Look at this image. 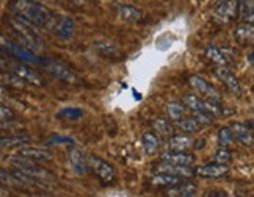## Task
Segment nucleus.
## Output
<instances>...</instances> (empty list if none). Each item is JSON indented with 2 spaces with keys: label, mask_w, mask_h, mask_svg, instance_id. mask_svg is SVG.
<instances>
[{
  "label": "nucleus",
  "mask_w": 254,
  "mask_h": 197,
  "mask_svg": "<svg viewBox=\"0 0 254 197\" xmlns=\"http://www.w3.org/2000/svg\"><path fill=\"white\" fill-rule=\"evenodd\" d=\"M9 9L16 19L35 27L36 30L52 32L58 25V22H55V14L41 3L17 0V2H9Z\"/></svg>",
  "instance_id": "f257e3e1"
},
{
  "label": "nucleus",
  "mask_w": 254,
  "mask_h": 197,
  "mask_svg": "<svg viewBox=\"0 0 254 197\" xmlns=\"http://www.w3.org/2000/svg\"><path fill=\"white\" fill-rule=\"evenodd\" d=\"M9 25H11V30L16 35V38L21 41L22 47L28 49V50H33V52H40L43 49V39L38 33V30L35 27L24 24L22 21H19L16 17H9L8 19Z\"/></svg>",
  "instance_id": "f03ea898"
},
{
  "label": "nucleus",
  "mask_w": 254,
  "mask_h": 197,
  "mask_svg": "<svg viewBox=\"0 0 254 197\" xmlns=\"http://www.w3.org/2000/svg\"><path fill=\"white\" fill-rule=\"evenodd\" d=\"M9 163H11L16 167V171H21L25 175L32 177V179H35V180L40 182L41 185H44L46 188H49L51 183H52V180H54V175L51 172H47L44 167H41L36 161L24 158V156H19L17 153L9 158Z\"/></svg>",
  "instance_id": "7ed1b4c3"
},
{
  "label": "nucleus",
  "mask_w": 254,
  "mask_h": 197,
  "mask_svg": "<svg viewBox=\"0 0 254 197\" xmlns=\"http://www.w3.org/2000/svg\"><path fill=\"white\" fill-rule=\"evenodd\" d=\"M0 41H2V53L3 55H11L14 58H17V60L21 61H25V63H33V64H43L46 66L47 60L46 58H41L35 55V52L28 50V49L25 47H21V44H16L13 41H9V39H6L5 36L0 38Z\"/></svg>",
  "instance_id": "20e7f679"
},
{
  "label": "nucleus",
  "mask_w": 254,
  "mask_h": 197,
  "mask_svg": "<svg viewBox=\"0 0 254 197\" xmlns=\"http://www.w3.org/2000/svg\"><path fill=\"white\" fill-rule=\"evenodd\" d=\"M46 71L51 74L52 77H55L57 80L64 82V83H79V75H77L71 67H67L66 64L60 63V61H55V60H47L46 63Z\"/></svg>",
  "instance_id": "39448f33"
},
{
  "label": "nucleus",
  "mask_w": 254,
  "mask_h": 197,
  "mask_svg": "<svg viewBox=\"0 0 254 197\" xmlns=\"http://www.w3.org/2000/svg\"><path fill=\"white\" fill-rule=\"evenodd\" d=\"M190 86L198 93V96H202L204 98H206V100L215 102V103H221L220 93L215 90V88L210 83H207L206 80H204V78H201L198 75L190 77Z\"/></svg>",
  "instance_id": "423d86ee"
},
{
  "label": "nucleus",
  "mask_w": 254,
  "mask_h": 197,
  "mask_svg": "<svg viewBox=\"0 0 254 197\" xmlns=\"http://www.w3.org/2000/svg\"><path fill=\"white\" fill-rule=\"evenodd\" d=\"M239 2H220L213 11V19L220 24H228L237 17Z\"/></svg>",
  "instance_id": "0eeeda50"
},
{
  "label": "nucleus",
  "mask_w": 254,
  "mask_h": 197,
  "mask_svg": "<svg viewBox=\"0 0 254 197\" xmlns=\"http://www.w3.org/2000/svg\"><path fill=\"white\" fill-rule=\"evenodd\" d=\"M88 164H90L91 171L99 177L102 182H112L115 179V169L110 163L97 158V156H90V158H88Z\"/></svg>",
  "instance_id": "6e6552de"
},
{
  "label": "nucleus",
  "mask_w": 254,
  "mask_h": 197,
  "mask_svg": "<svg viewBox=\"0 0 254 197\" xmlns=\"http://www.w3.org/2000/svg\"><path fill=\"white\" fill-rule=\"evenodd\" d=\"M11 74L17 75L21 80L27 82V83H32V85H36V86H43L44 82H43V77L38 74L33 67H28L25 64H11Z\"/></svg>",
  "instance_id": "1a4fd4ad"
},
{
  "label": "nucleus",
  "mask_w": 254,
  "mask_h": 197,
  "mask_svg": "<svg viewBox=\"0 0 254 197\" xmlns=\"http://www.w3.org/2000/svg\"><path fill=\"white\" fill-rule=\"evenodd\" d=\"M17 155L32 161H36V163H49L54 160V153L43 149V147H32V146L22 147V149H19Z\"/></svg>",
  "instance_id": "9d476101"
},
{
  "label": "nucleus",
  "mask_w": 254,
  "mask_h": 197,
  "mask_svg": "<svg viewBox=\"0 0 254 197\" xmlns=\"http://www.w3.org/2000/svg\"><path fill=\"white\" fill-rule=\"evenodd\" d=\"M215 75H217L220 80L228 86V90L232 91L234 94H240V83L237 80V77L234 75V72L228 66H217L215 67Z\"/></svg>",
  "instance_id": "9b49d317"
},
{
  "label": "nucleus",
  "mask_w": 254,
  "mask_h": 197,
  "mask_svg": "<svg viewBox=\"0 0 254 197\" xmlns=\"http://www.w3.org/2000/svg\"><path fill=\"white\" fill-rule=\"evenodd\" d=\"M229 167L226 164H220V163H209L199 166L194 169V174L204 177V179H218V177H223L224 174H228Z\"/></svg>",
  "instance_id": "f8f14e48"
},
{
  "label": "nucleus",
  "mask_w": 254,
  "mask_h": 197,
  "mask_svg": "<svg viewBox=\"0 0 254 197\" xmlns=\"http://www.w3.org/2000/svg\"><path fill=\"white\" fill-rule=\"evenodd\" d=\"M162 163H168V164H174V166H184V167H190L194 164L196 158L190 153H178V152H168L163 153L160 156Z\"/></svg>",
  "instance_id": "ddd939ff"
},
{
  "label": "nucleus",
  "mask_w": 254,
  "mask_h": 197,
  "mask_svg": "<svg viewBox=\"0 0 254 197\" xmlns=\"http://www.w3.org/2000/svg\"><path fill=\"white\" fill-rule=\"evenodd\" d=\"M57 36L62 39V41L67 43L71 41L75 35V22L69 16H63L60 17V21H58V25H57Z\"/></svg>",
  "instance_id": "4468645a"
},
{
  "label": "nucleus",
  "mask_w": 254,
  "mask_h": 197,
  "mask_svg": "<svg viewBox=\"0 0 254 197\" xmlns=\"http://www.w3.org/2000/svg\"><path fill=\"white\" fill-rule=\"evenodd\" d=\"M67 160H69V164L75 174L85 175L88 172L90 164H88V160L85 158V155L79 149H71L69 153H67Z\"/></svg>",
  "instance_id": "2eb2a0df"
},
{
  "label": "nucleus",
  "mask_w": 254,
  "mask_h": 197,
  "mask_svg": "<svg viewBox=\"0 0 254 197\" xmlns=\"http://www.w3.org/2000/svg\"><path fill=\"white\" fill-rule=\"evenodd\" d=\"M198 194V186L193 182H184L178 186L168 188L165 196L167 197H196Z\"/></svg>",
  "instance_id": "dca6fc26"
},
{
  "label": "nucleus",
  "mask_w": 254,
  "mask_h": 197,
  "mask_svg": "<svg viewBox=\"0 0 254 197\" xmlns=\"http://www.w3.org/2000/svg\"><path fill=\"white\" fill-rule=\"evenodd\" d=\"M116 13H118V17L121 21L129 24H136L143 19V13L132 5H116Z\"/></svg>",
  "instance_id": "f3484780"
},
{
  "label": "nucleus",
  "mask_w": 254,
  "mask_h": 197,
  "mask_svg": "<svg viewBox=\"0 0 254 197\" xmlns=\"http://www.w3.org/2000/svg\"><path fill=\"white\" fill-rule=\"evenodd\" d=\"M193 146V140L189 135H174L170 138L168 147L171 152H178V153H187V150Z\"/></svg>",
  "instance_id": "a211bd4d"
},
{
  "label": "nucleus",
  "mask_w": 254,
  "mask_h": 197,
  "mask_svg": "<svg viewBox=\"0 0 254 197\" xmlns=\"http://www.w3.org/2000/svg\"><path fill=\"white\" fill-rule=\"evenodd\" d=\"M231 130H232L234 136H236L242 144H245V146H251L253 144L254 135H253V130L250 129L247 124L236 122V124H232Z\"/></svg>",
  "instance_id": "6ab92c4d"
},
{
  "label": "nucleus",
  "mask_w": 254,
  "mask_h": 197,
  "mask_svg": "<svg viewBox=\"0 0 254 197\" xmlns=\"http://www.w3.org/2000/svg\"><path fill=\"white\" fill-rule=\"evenodd\" d=\"M182 103H184L185 108H189V110H191L194 114L207 113L206 102H204L198 94H187V96H184Z\"/></svg>",
  "instance_id": "aec40b11"
},
{
  "label": "nucleus",
  "mask_w": 254,
  "mask_h": 197,
  "mask_svg": "<svg viewBox=\"0 0 254 197\" xmlns=\"http://www.w3.org/2000/svg\"><path fill=\"white\" fill-rule=\"evenodd\" d=\"M157 171L160 174H170V175H176V177H189L194 174V169L191 167H184V166H174V164H168V163H162L157 166Z\"/></svg>",
  "instance_id": "412c9836"
},
{
  "label": "nucleus",
  "mask_w": 254,
  "mask_h": 197,
  "mask_svg": "<svg viewBox=\"0 0 254 197\" xmlns=\"http://www.w3.org/2000/svg\"><path fill=\"white\" fill-rule=\"evenodd\" d=\"M32 141V136L27 133H17V135H11V136H3L2 141H0V146L2 149H13V147H21L22 144H27Z\"/></svg>",
  "instance_id": "4be33fe9"
},
{
  "label": "nucleus",
  "mask_w": 254,
  "mask_h": 197,
  "mask_svg": "<svg viewBox=\"0 0 254 197\" xmlns=\"http://www.w3.org/2000/svg\"><path fill=\"white\" fill-rule=\"evenodd\" d=\"M185 180L182 177H176V175H170V174H155L151 177V183L157 185V186H168V188H173V186H178L181 183H184Z\"/></svg>",
  "instance_id": "5701e85b"
},
{
  "label": "nucleus",
  "mask_w": 254,
  "mask_h": 197,
  "mask_svg": "<svg viewBox=\"0 0 254 197\" xmlns=\"http://www.w3.org/2000/svg\"><path fill=\"white\" fill-rule=\"evenodd\" d=\"M236 39L242 44H247V43H254V25L251 24H242L237 27L236 33H234Z\"/></svg>",
  "instance_id": "b1692460"
},
{
  "label": "nucleus",
  "mask_w": 254,
  "mask_h": 197,
  "mask_svg": "<svg viewBox=\"0 0 254 197\" xmlns=\"http://www.w3.org/2000/svg\"><path fill=\"white\" fill-rule=\"evenodd\" d=\"M141 143H143V147L148 155H152L157 152V149L160 147V138L152 133V132H148L141 136Z\"/></svg>",
  "instance_id": "393cba45"
},
{
  "label": "nucleus",
  "mask_w": 254,
  "mask_h": 197,
  "mask_svg": "<svg viewBox=\"0 0 254 197\" xmlns=\"http://www.w3.org/2000/svg\"><path fill=\"white\" fill-rule=\"evenodd\" d=\"M94 47L97 49V52L104 56H120L121 55L120 47L112 41H97L94 44Z\"/></svg>",
  "instance_id": "a878e982"
},
{
  "label": "nucleus",
  "mask_w": 254,
  "mask_h": 197,
  "mask_svg": "<svg viewBox=\"0 0 254 197\" xmlns=\"http://www.w3.org/2000/svg\"><path fill=\"white\" fill-rule=\"evenodd\" d=\"M167 114L171 121L178 122L181 121L182 117H185V106L184 103H179V102H170L167 103Z\"/></svg>",
  "instance_id": "bb28decb"
},
{
  "label": "nucleus",
  "mask_w": 254,
  "mask_h": 197,
  "mask_svg": "<svg viewBox=\"0 0 254 197\" xmlns=\"http://www.w3.org/2000/svg\"><path fill=\"white\" fill-rule=\"evenodd\" d=\"M83 110H80V108H63V110H60L57 113V117H60V119H67V121H80L83 117Z\"/></svg>",
  "instance_id": "cd10ccee"
},
{
  "label": "nucleus",
  "mask_w": 254,
  "mask_h": 197,
  "mask_svg": "<svg viewBox=\"0 0 254 197\" xmlns=\"http://www.w3.org/2000/svg\"><path fill=\"white\" fill-rule=\"evenodd\" d=\"M176 127L184 133H194L199 130V124L196 122L194 117H182L181 121L176 122Z\"/></svg>",
  "instance_id": "c85d7f7f"
},
{
  "label": "nucleus",
  "mask_w": 254,
  "mask_h": 197,
  "mask_svg": "<svg viewBox=\"0 0 254 197\" xmlns=\"http://www.w3.org/2000/svg\"><path fill=\"white\" fill-rule=\"evenodd\" d=\"M234 140H236V136H234V133L229 127H221L220 132H218V144H220L221 149L229 147L234 143Z\"/></svg>",
  "instance_id": "c756f323"
},
{
  "label": "nucleus",
  "mask_w": 254,
  "mask_h": 197,
  "mask_svg": "<svg viewBox=\"0 0 254 197\" xmlns=\"http://www.w3.org/2000/svg\"><path fill=\"white\" fill-rule=\"evenodd\" d=\"M206 55H207V58H210V60H212L215 64H217V66H228V61H226V58H224V55H223V52H221V49L215 47V46H210V47H207Z\"/></svg>",
  "instance_id": "7c9ffc66"
},
{
  "label": "nucleus",
  "mask_w": 254,
  "mask_h": 197,
  "mask_svg": "<svg viewBox=\"0 0 254 197\" xmlns=\"http://www.w3.org/2000/svg\"><path fill=\"white\" fill-rule=\"evenodd\" d=\"M152 129L155 132H159L160 135H170L173 130V125L170 124L168 119H163V117H159L152 122Z\"/></svg>",
  "instance_id": "2f4dec72"
},
{
  "label": "nucleus",
  "mask_w": 254,
  "mask_h": 197,
  "mask_svg": "<svg viewBox=\"0 0 254 197\" xmlns=\"http://www.w3.org/2000/svg\"><path fill=\"white\" fill-rule=\"evenodd\" d=\"M231 158H232V153L228 149H220L217 153H215V163L226 164L231 161Z\"/></svg>",
  "instance_id": "473e14b6"
},
{
  "label": "nucleus",
  "mask_w": 254,
  "mask_h": 197,
  "mask_svg": "<svg viewBox=\"0 0 254 197\" xmlns=\"http://www.w3.org/2000/svg\"><path fill=\"white\" fill-rule=\"evenodd\" d=\"M254 13V2H239V14L247 17Z\"/></svg>",
  "instance_id": "72a5a7b5"
},
{
  "label": "nucleus",
  "mask_w": 254,
  "mask_h": 197,
  "mask_svg": "<svg viewBox=\"0 0 254 197\" xmlns=\"http://www.w3.org/2000/svg\"><path fill=\"white\" fill-rule=\"evenodd\" d=\"M194 119H196V122L199 125H210L213 122V116L207 111V113H199V114H194L193 116Z\"/></svg>",
  "instance_id": "f704fd0d"
},
{
  "label": "nucleus",
  "mask_w": 254,
  "mask_h": 197,
  "mask_svg": "<svg viewBox=\"0 0 254 197\" xmlns=\"http://www.w3.org/2000/svg\"><path fill=\"white\" fill-rule=\"evenodd\" d=\"M2 78H8V80H3V83H8V85H11V86H16V88H21L22 86V82H21V78H19L17 75L14 74H2Z\"/></svg>",
  "instance_id": "c9c22d12"
},
{
  "label": "nucleus",
  "mask_w": 254,
  "mask_h": 197,
  "mask_svg": "<svg viewBox=\"0 0 254 197\" xmlns=\"http://www.w3.org/2000/svg\"><path fill=\"white\" fill-rule=\"evenodd\" d=\"M0 113H2V124H6V121H8V124L11 122L13 119H14V113L9 110V108L6 106V105H2L0 106Z\"/></svg>",
  "instance_id": "e433bc0d"
},
{
  "label": "nucleus",
  "mask_w": 254,
  "mask_h": 197,
  "mask_svg": "<svg viewBox=\"0 0 254 197\" xmlns=\"http://www.w3.org/2000/svg\"><path fill=\"white\" fill-rule=\"evenodd\" d=\"M54 144H74V141L71 140V138H64V136H55L52 138V140H49L46 143V146H54Z\"/></svg>",
  "instance_id": "4c0bfd02"
},
{
  "label": "nucleus",
  "mask_w": 254,
  "mask_h": 197,
  "mask_svg": "<svg viewBox=\"0 0 254 197\" xmlns=\"http://www.w3.org/2000/svg\"><path fill=\"white\" fill-rule=\"evenodd\" d=\"M207 197H228V194L224 191H212Z\"/></svg>",
  "instance_id": "58836bf2"
},
{
  "label": "nucleus",
  "mask_w": 254,
  "mask_h": 197,
  "mask_svg": "<svg viewBox=\"0 0 254 197\" xmlns=\"http://www.w3.org/2000/svg\"><path fill=\"white\" fill-rule=\"evenodd\" d=\"M245 21H247V24L254 25V13H253V14H250V16H247V17H245Z\"/></svg>",
  "instance_id": "ea45409f"
}]
</instances>
